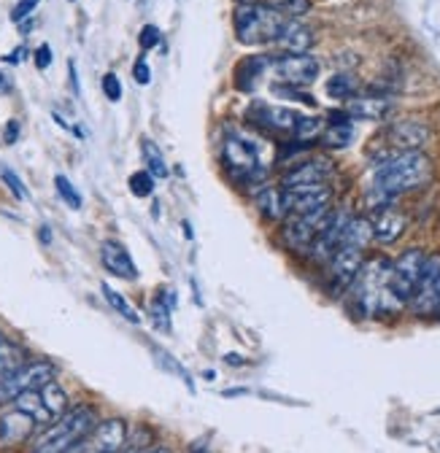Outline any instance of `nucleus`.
I'll use <instances>...</instances> for the list:
<instances>
[{
  "label": "nucleus",
  "instance_id": "nucleus-1",
  "mask_svg": "<svg viewBox=\"0 0 440 453\" xmlns=\"http://www.w3.org/2000/svg\"><path fill=\"white\" fill-rule=\"evenodd\" d=\"M432 179V162L421 151H405L375 167L373 187H370V203L375 208L392 205L400 195L416 192L427 187Z\"/></svg>",
  "mask_w": 440,
  "mask_h": 453
},
{
  "label": "nucleus",
  "instance_id": "nucleus-2",
  "mask_svg": "<svg viewBox=\"0 0 440 453\" xmlns=\"http://www.w3.org/2000/svg\"><path fill=\"white\" fill-rule=\"evenodd\" d=\"M349 292L354 311L362 316H387L403 308V303L392 292V262L387 257H373L362 262Z\"/></svg>",
  "mask_w": 440,
  "mask_h": 453
},
{
  "label": "nucleus",
  "instance_id": "nucleus-3",
  "mask_svg": "<svg viewBox=\"0 0 440 453\" xmlns=\"http://www.w3.org/2000/svg\"><path fill=\"white\" fill-rule=\"evenodd\" d=\"M97 426V413L89 405H79L66 411L58 421L49 424L43 434L35 440L33 453H68L76 442H81Z\"/></svg>",
  "mask_w": 440,
  "mask_h": 453
},
{
  "label": "nucleus",
  "instance_id": "nucleus-4",
  "mask_svg": "<svg viewBox=\"0 0 440 453\" xmlns=\"http://www.w3.org/2000/svg\"><path fill=\"white\" fill-rule=\"evenodd\" d=\"M287 17L265 4H238L233 14L235 38L243 46H265L279 38Z\"/></svg>",
  "mask_w": 440,
  "mask_h": 453
},
{
  "label": "nucleus",
  "instance_id": "nucleus-5",
  "mask_svg": "<svg viewBox=\"0 0 440 453\" xmlns=\"http://www.w3.org/2000/svg\"><path fill=\"white\" fill-rule=\"evenodd\" d=\"M429 141V127L416 119H398L375 138V146H381V154H375L378 165L387 162L405 151H419Z\"/></svg>",
  "mask_w": 440,
  "mask_h": 453
},
{
  "label": "nucleus",
  "instance_id": "nucleus-6",
  "mask_svg": "<svg viewBox=\"0 0 440 453\" xmlns=\"http://www.w3.org/2000/svg\"><path fill=\"white\" fill-rule=\"evenodd\" d=\"M54 375H58V367H54L51 362H46V359L25 362L22 367H17L6 378H0V405L14 403L17 396L25 394V391L46 386L49 380H54Z\"/></svg>",
  "mask_w": 440,
  "mask_h": 453
},
{
  "label": "nucleus",
  "instance_id": "nucleus-7",
  "mask_svg": "<svg viewBox=\"0 0 440 453\" xmlns=\"http://www.w3.org/2000/svg\"><path fill=\"white\" fill-rule=\"evenodd\" d=\"M222 162H225L228 173H230L235 181H257V179L265 176L259 151H257V146H254L251 141H246V138L230 135V138L222 143Z\"/></svg>",
  "mask_w": 440,
  "mask_h": 453
},
{
  "label": "nucleus",
  "instance_id": "nucleus-8",
  "mask_svg": "<svg viewBox=\"0 0 440 453\" xmlns=\"http://www.w3.org/2000/svg\"><path fill=\"white\" fill-rule=\"evenodd\" d=\"M362 262H365V249L357 246V243L341 241L336 254L327 259V287H329V292H333V295L349 292V287L354 283Z\"/></svg>",
  "mask_w": 440,
  "mask_h": 453
},
{
  "label": "nucleus",
  "instance_id": "nucleus-9",
  "mask_svg": "<svg viewBox=\"0 0 440 453\" xmlns=\"http://www.w3.org/2000/svg\"><path fill=\"white\" fill-rule=\"evenodd\" d=\"M329 208L313 211V213H303V216H287L282 221V241L287 243V249L297 251V254H308L313 241L319 238V233L324 230V224L329 219Z\"/></svg>",
  "mask_w": 440,
  "mask_h": 453
},
{
  "label": "nucleus",
  "instance_id": "nucleus-10",
  "mask_svg": "<svg viewBox=\"0 0 440 453\" xmlns=\"http://www.w3.org/2000/svg\"><path fill=\"white\" fill-rule=\"evenodd\" d=\"M411 311L416 316H437L440 313V254H427L419 287L411 297Z\"/></svg>",
  "mask_w": 440,
  "mask_h": 453
},
{
  "label": "nucleus",
  "instance_id": "nucleus-11",
  "mask_svg": "<svg viewBox=\"0 0 440 453\" xmlns=\"http://www.w3.org/2000/svg\"><path fill=\"white\" fill-rule=\"evenodd\" d=\"M270 71L279 84L308 87L319 76V60L311 54H276L270 57Z\"/></svg>",
  "mask_w": 440,
  "mask_h": 453
},
{
  "label": "nucleus",
  "instance_id": "nucleus-12",
  "mask_svg": "<svg viewBox=\"0 0 440 453\" xmlns=\"http://www.w3.org/2000/svg\"><path fill=\"white\" fill-rule=\"evenodd\" d=\"M329 203H333V187H329V184H303V187L282 189L284 219L329 208Z\"/></svg>",
  "mask_w": 440,
  "mask_h": 453
},
{
  "label": "nucleus",
  "instance_id": "nucleus-13",
  "mask_svg": "<svg viewBox=\"0 0 440 453\" xmlns=\"http://www.w3.org/2000/svg\"><path fill=\"white\" fill-rule=\"evenodd\" d=\"M424 259H427V254L421 249H408L392 262V292L403 305L411 303V297L419 287Z\"/></svg>",
  "mask_w": 440,
  "mask_h": 453
},
{
  "label": "nucleus",
  "instance_id": "nucleus-14",
  "mask_svg": "<svg viewBox=\"0 0 440 453\" xmlns=\"http://www.w3.org/2000/svg\"><path fill=\"white\" fill-rule=\"evenodd\" d=\"M249 119L254 125H259L262 130L273 133V135H292L295 125L300 119V113L282 108V105H267V103H254L249 108Z\"/></svg>",
  "mask_w": 440,
  "mask_h": 453
},
{
  "label": "nucleus",
  "instance_id": "nucleus-15",
  "mask_svg": "<svg viewBox=\"0 0 440 453\" xmlns=\"http://www.w3.org/2000/svg\"><path fill=\"white\" fill-rule=\"evenodd\" d=\"M333 173H336V165L327 157H311V159L295 165L292 170H287L282 179V189L303 187V184H327Z\"/></svg>",
  "mask_w": 440,
  "mask_h": 453
},
{
  "label": "nucleus",
  "instance_id": "nucleus-16",
  "mask_svg": "<svg viewBox=\"0 0 440 453\" xmlns=\"http://www.w3.org/2000/svg\"><path fill=\"white\" fill-rule=\"evenodd\" d=\"M100 262L108 273L122 278V280L138 278V267H135L130 251L125 249V243H120V241H103L100 243Z\"/></svg>",
  "mask_w": 440,
  "mask_h": 453
},
{
  "label": "nucleus",
  "instance_id": "nucleus-17",
  "mask_svg": "<svg viewBox=\"0 0 440 453\" xmlns=\"http://www.w3.org/2000/svg\"><path fill=\"white\" fill-rule=\"evenodd\" d=\"M405 224H408V219L395 205H381V208H375V216L370 219L373 238L378 243H395L405 233Z\"/></svg>",
  "mask_w": 440,
  "mask_h": 453
},
{
  "label": "nucleus",
  "instance_id": "nucleus-18",
  "mask_svg": "<svg viewBox=\"0 0 440 453\" xmlns=\"http://www.w3.org/2000/svg\"><path fill=\"white\" fill-rule=\"evenodd\" d=\"M273 46L282 49L284 54H308V49L313 46V33L300 19H287Z\"/></svg>",
  "mask_w": 440,
  "mask_h": 453
},
{
  "label": "nucleus",
  "instance_id": "nucleus-19",
  "mask_svg": "<svg viewBox=\"0 0 440 453\" xmlns=\"http://www.w3.org/2000/svg\"><path fill=\"white\" fill-rule=\"evenodd\" d=\"M35 426L38 424L33 416H27L19 408H12L6 416H0V445H14L27 440L35 432Z\"/></svg>",
  "mask_w": 440,
  "mask_h": 453
},
{
  "label": "nucleus",
  "instance_id": "nucleus-20",
  "mask_svg": "<svg viewBox=\"0 0 440 453\" xmlns=\"http://www.w3.org/2000/svg\"><path fill=\"white\" fill-rule=\"evenodd\" d=\"M321 146L327 149H346L351 141H354V125H351V117L346 111H336V113H329V122L327 127L321 130L319 135Z\"/></svg>",
  "mask_w": 440,
  "mask_h": 453
},
{
  "label": "nucleus",
  "instance_id": "nucleus-21",
  "mask_svg": "<svg viewBox=\"0 0 440 453\" xmlns=\"http://www.w3.org/2000/svg\"><path fill=\"white\" fill-rule=\"evenodd\" d=\"M344 111L351 119L381 122V119H387V113L392 111V100L390 97H351Z\"/></svg>",
  "mask_w": 440,
  "mask_h": 453
},
{
  "label": "nucleus",
  "instance_id": "nucleus-22",
  "mask_svg": "<svg viewBox=\"0 0 440 453\" xmlns=\"http://www.w3.org/2000/svg\"><path fill=\"white\" fill-rule=\"evenodd\" d=\"M267 68H270V57L267 54H251V57H246V60H241L238 68H235V87L241 92H254Z\"/></svg>",
  "mask_w": 440,
  "mask_h": 453
},
{
  "label": "nucleus",
  "instance_id": "nucleus-23",
  "mask_svg": "<svg viewBox=\"0 0 440 453\" xmlns=\"http://www.w3.org/2000/svg\"><path fill=\"white\" fill-rule=\"evenodd\" d=\"M41 391V400H43V408L49 411V416H51V424L58 421L66 411H68V394L54 383V380H49L46 386H41L38 388Z\"/></svg>",
  "mask_w": 440,
  "mask_h": 453
},
{
  "label": "nucleus",
  "instance_id": "nucleus-24",
  "mask_svg": "<svg viewBox=\"0 0 440 453\" xmlns=\"http://www.w3.org/2000/svg\"><path fill=\"white\" fill-rule=\"evenodd\" d=\"M141 154H143L146 170H149L154 179H165V176H168V162H165V154L159 151V146L151 138H143L141 141Z\"/></svg>",
  "mask_w": 440,
  "mask_h": 453
},
{
  "label": "nucleus",
  "instance_id": "nucleus-25",
  "mask_svg": "<svg viewBox=\"0 0 440 453\" xmlns=\"http://www.w3.org/2000/svg\"><path fill=\"white\" fill-rule=\"evenodd\" d=\"M357 89H359V81L351 73H336L333 79L327 81V95L333 100L349 103L351 97H357Z\"/></svg>",
  "mask_w": 440,
  "mask_h": 453
},
{
  "label": "nucleus",
  "instance_id": "nucleus-26",
  "mask_svg": "<svg viewBox=\"0 0 440 453\" xmlns=\"http://www.w3.org/2000/svg\"><path fill=\"white\" fill-rule=\"evenodd\" d=\"M257 208H259V211H262V216H265V219H270V221H284L282 189H273V187L262 189V192L257 195Z\"/></svg>",
  "mask_w": 440,
  "mask_h": 453
},
{
  "label": "nucleus",
  "instance_id": "nucleus-27",
  "mask_svg": "<svg viewBox=\"0 0 440 453\" xmlns=\"http://www.w3.org/2000/svg\"><path fill=\"white\" fill-rule=\"evenodd\" d=\"M100 289H103V297L108 300V305H112V308H114V311H117L122 319H127L130 324H138V321H141V316L135 313V308L127 303V297H125V295H120L114 287H108V283H103Z\"/></svg>",
  "mask_w": 440,
  "mask_h": 453
},
{
  "label": "nucleus",
  "instance_id": "nucleus-28",
  "mask_svg": "<svg viewBox=\"0 0 440 453\" xmlns=\"http://www.w3.org/2000/svg\"><path fill=\"white\" fill-rule=\"evenodd\" d=\"M265 6L276 9L287 19H300L311 12V0H265Z\"/></svg>",
  "mask_w": 440,
  "mask_h": 453
},
{
  "label": "nucleus",
  "instance_id": "nucleus-29",
  "mask_svg": "<svg viewBox=\"0 0 440 453\" xmlns=\"http://www.w3.org/2000/svg\"><path fill=\"white\" fill-rule=\"evenodd\" d=\"M154 176L149 173V170H135V173L127 179V187H130V192L135 195V197H151L154 195Z\"/></svg>",
  "mask_w": 440,
  "mask_h": 453
},
{
  "label": "nucleus",
  "instance_id": "nucleus-30",
  "mask_svg": "<svg viewBox=\"0 0 440 453\" xmlns=\"http://www.w3.org/2000/svg\"><path fill=\"white\" fill-rule=\"evenodd\" d=\"M54 189H58V195L63 197V203L68 205V208H73V211H79L81 208V195H79V189L71 184V179L68 176H54Z\"/></svg>",
  "mask_w": 440,
  "mask_h": 453
},
{
  "label": "nucleus",
  "instance_id": "nucleus-31",
  "mask_svg": "<svg viewBox=\"0 0 440 453\" xmlns=\"http://www.w3.org/2000/svg\"><path fill=\"white\" fill-rule=\"evenodd\" d=\"M321 130H324L321 119H316V117H303V113H300V119H297V125H295L292 138H295V141H313L316 135H321Z\"/></svg>",
  "mask_w": 440,
  "mask_h": 453
},
{
  "label": "nucleus",
  "instance_id": "nucleus-32",
  "mask_svg": "<svg viewBox=\"0 0 440 453\" xmlns=\"http://www.w3.org/2000/svg\"><path fill=\"white\" fill-rule=\"evenodd\" d=\"M273 95H279L284 100H295V103H305L311 108L316 105V100L308 92H303V87H292V84H273Z\"/></svg>",
  "mask_w": 440,
  "mask_h": 453
},
{
  "label": "nucleus",
  "instance_id": "nucleus-33",
  "mask_svg": "<svg viewBox=\"0 0 440 453\" xmlns=\"http://www.w3.org/2000/svg\"><path fill=\"white\" fill-rule=\"evenodd\" d=\"M0 179H4V184L9 187V192H12L17 200H27V189H25L22 179L14 173L12 167H0Z\"/></svg>",
  "mask_w": 440,
  "mask_h": 453
},
{
  "label": "nucleus",
  "instance_id": "nucleus-34",
  "mask_svg": "<svg viewBox=\"0 0 440 453\" xmlns=\"http://www.w3.org/2000/svg\"><path fill=\"white\" fill-rule=\"evenodd\" d=\"M103 95L112 100V103H120L122 100V95H125V89H122V81H120V76L117 73H105L103 76Z\"/></svg>",
  "mask_w": 440,
  "mask_h": 453
},
{
  "label": "nucleus",
  "instance_id": "nucleus-35",
  "mask_svg": "<svg viewBox=\"0 0 440 453\" xmlns=\"http://www.w3.org/2000/svg\"><path fill=\"white\" fill-rule=\"evenodd\" d=\"M133 79H135V84H141V87H149V84H151V68H149V63H146V57H143V54L138 57L135 65H133Z\"/></svg>",
  "mask_w": 440,
  "mask_h": 453
},
{
  "label": "nucleus",
  "instance_id": "nucleus-36",
  "mask_svg": "<svg viewBox=\"0 0 440 453\" xmlns=\"http://www.w3.org/2000/svg\"><path fill=\"white\" fill-rule=\"evenodd\" d=\"M159 30L154 27V25H143V30H141V35H138V43H141V49L143 51H149V49H154L157 43H159Z\"/></svg>",
  "mask_w": 440,
  "mask_h": 453
},
{
  "label": "nucleus",
  "instance_id": "nucleus-37",
  "mask_svg": "<svg viewBox=\"0 0 440 453\" xmlns=\"http://www.w3.org/2000/svg\"><path fill=\"white\" fill-rule=\"evenodd\" d=\"M41 4V0H19V4L14 6V12H12V22H22V19H27L33 12H35V6Z\"/></svg>",
  "mask_w": 440,
  "mask_h": 453
},
{
  "label": "nucleus",
  "instance_id": "nucleus-38",
  "mask_svg": "<svg viewBox=\"0 0 440 453\" xmlns=\"http://www.w3.org/2000/svg\"><path fill=\"white\" fill-rule=\"evenodd\" d=\"M33 60H35V68L38 71H46L51 65V46L49 43H41L33 54Z\"/></svg>",
  "mask_w": 440,
  "mask_h": 453
},
{
  "label": "nucleus",
  "instance_id": "nucleus-39",
  "mask_svg": "<svg viewBox=\"0 0 440 453\" xmlns=\"http://www.w3.org/2000/svg\"><path fill=\"white\" fill-rule=\"evenodd\" d=\"M4 141H6L9 146L19 141V122H17V119H12V122L6 125V130H4Z\"/></svg>",
  "mask_w": 440,
  "mask_h": 453
},
{
  "label": "nucleus",
  "instance_id": "nucleus-40",
  "mask_svg": "<svg viewBox=\"0 0 440 453\" xmlns=\"http://www.w3.org/2000/svg\"><path fill=\"white\" fill-rule=\"evenodd\" d=\"M22 57H25V49L19 46V49H14L9 57H6V63H12V65H17V63H22Z\"/></svg>",
  "mask_w": 440,
  "mask_h": 453
},
{
  "label": "nucleus",
  "instance_id": "nucleus-41",
  "mask_svg": "<svg viewBox=\"0 0 440 453\" xmlns=\"http://www.w3.org/2000/svg\"><path fill=\"white\" fill-rule=\"evenodd\" d=\"M6 92H12V79L0 71V95H6Z\"/></svg>",
  "mask_w": 440,
  "mask_h": 453
},
{
  "label": "nucleus",
  "instance_id": "nucleus-42",
  "mask_svg": "<svg viewBox=\"0 0 440 453\" xmlns=\"http://www.w3.org/2000/svg\"><path fill=\"white\" fill-rule=\"evenodd\" d=\"M41 243H51V233H49V226H41Z\"/></svg>",
  "mask_w": 440,
  "mask_h": 453
},
{
  "label": "nucleus",
  "instance_id": "nucleus-43",
  "mask_svg": "<svg viewBox=\"0 0 440 453\" xmlns=\"http://www.w3.org/2000/svg\"><path fill=\"white\" fill-rule=\"evenodd\" d=\"M189 453H211V450H208V445H192Z\"/></svg>",
  "mask_w": 440,
  "mask_h": 453
},
{
  "label": "nucleus",
  "instance_id": "nucleus-44",
  "mask_svg": "<svg viewBox=\"0 0 440 453\" xmlns=\"http://www.w3.org/2000/svg\"><path fill=\"white\" fill-rule=\"evenodd\" d=\"M149 453H174L171 448H154V450H149Z\"/></svg>",
  "mask_w": 440,
  "mask_h": 453
}]
</instances>
